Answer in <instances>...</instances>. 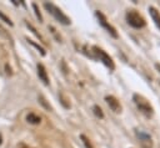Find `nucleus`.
<instances>
[{"label": "nucleus", "mask_w": 160, "mask_h": 148, "mask_svg": "<svg viewBox=\"0 0 160 148\" xmlns=\"http://www.w3.org/2000/svg\"><path fill=\"white\" fill-rule=\"evenodd\" d=\"M126 21H128L129 25H131L132 27H136V29H140V27L145 26L144 17L139 12H136L135 10H129L126 12Z\"/></svg>", "instance_id": "obj_3"}, {"label": "nucleus", "mask_w": 160, "mask_h": 148, "mask_svg": "<svg viewBox=\"0 0 160 148\" xmlns=\"http://www.w3.org/2000/svg\"><path fill=\"white\" fill-rule=\"evenodd\" d=\"M132 99H134V102H135V104L138 106V108L145 114V116H148V117H150V116H152V113H154V109H152V107L150 106V103L141 96V95H138V93H135L134 96H132Z\"/></svg>", "instance_id": "obj_2"}, {"label": "nucleus", "mask_w": 160, "mask_h": 148, "mask_svg": "<svg viewBox=\"0 0 160 148\" xmlns=\"http://www.w3.org/2000/svg\"><path fill=\"white\" fill-rule=\"evenodd\" d=\"M32 9H34V11H35V15H36V17H38V19H39V21L41 22V21H42V16H41L40 11H39V7H38V5H36V4H32Z\"/></svg>", "instance_id": "obj_14"}, {"label": "nucleus", "mask_w": 160, "mask_h": 148, "mask_svg": "<svg viewBox=\"0 0 160 148\" xmlns=\"http://www.w3.org/2000/svg\"><path fill=\"white\" fill-rule=\"evenodd\" d=\"M44 6H45V9L60 22V24H62V25H70V19L58 7V6H55L54 4H51V2H45L44 4Z\"/></svg>", "instance_id": "obj_1"}, {"label": "nucleus", "mask_w": 160, "mask_h": 148, "mask_svg": "<svg viewBox=\"0 0 160 148\" xmlns=\"http://www.w3.org/2000/svg\"><path fill=\"white\" fill-rule=\"evenodd\" d=\"M95 15H96V17L99 19V22H100V25L112 36V37H118V34H116V30H115V27L114 26H111L109 22H108V20H106V17L104 16V14H101L100 11H96L95 12Z\"/></svg>", "instance_id": "obj_5"}, {"label": "nucleus", "mask_w": 160, "mask_h": 148, "mask_svg": "<svg viewBox=\"0 0 160 148\" xmlns=\"http://www.w3.org/2000/svg\"><path fill=\"white\" fill-rule=\"evenodd\" d=\"M36 68H38V76H39V78L44 82V85H49V77H48V73H46V70H45L44 65L42 63H38Z\"/></svg>", "instance_id": "obj_7"}, {"label": "nucleus", "mask_w": 160, "mask_h": 148, "mask_svg": "<svg viewBox=\"0 0 160 148\" xmlns=\"http://www.w3.org/2000/svg\"><path fill=\"white\" fill-rule=\"evenodd\" d=\"M26 26H28V27H29V29H30V30L32 31V34H35V35H36V36H38V37H39V39L41 40V36H40V35H39V34L36 32V30H35V29H34V27H32V26H31V25H30L29 22H26Z\"/></svg>", "instance_id": "obj_16"}, {"label": "nucleus", "mask_w": 160, "mask_h": 148, "mask_svg": "<svg viewBox=\"0 0 160 148\" xmlns=\"http://www.w3.org/2000/svg\"><path fill=\"white\" fill-rule=\"evenodd\" d=\"M155 67L158 68V71L160 72V63H155Z\"/></svg>", "instance_id": "obj_17"}, {"label": "nucleus", "mask_w": 160, "mask_h": 148, "mask_svg": "<svg viewBox=\"0 0 160 148\" xmlns=\"http://www.w3.org/2000/svg\"><path fill=\"white\" fill-rule=\"evenodd\" d=\"M105 101H106V103L109 104V107L111 108V111H114L115 113H119V112L121 111V106H120L119 101H118L114 96H106V97H105Z\"/></svg>", "instance_id": "obj_6"}, {"label": "nucleus", "mask_w": 160, "mask_h": 148, "mask_svg": "<svg viewBox=\"0 0 160 148\" xmlns=\"http://www.w3.org/2000/svg\"><path fill=\"white\" fill-rule=\"evenodd\" d=\"M136 134H138V137L141 139L142 143H148V146L151 147V138H150V136H148V134H145V133H142V132H139V131H136Z\"/></svg>", "instance_id": "obj_10"}, {"label": "nucleus", "mask_w": 160, "mask_h": 148, "mask_svg": "<svg viewBox=\"0 0 160 148\" xmlns=\"http://www.w3.org/2000/svg\"><path fill=\"white\" fill-rule=\"evenodd\" d=\"M28 41H29V44H31V45H32V46H34L35 49H38V50L40 51V53H41L42 56H45V50H44V49H42L41 46H39L38 44H35V42H34V41H31V40H28Z\"/></svg>", "instance_id": "obj_15"}, {"label": "nucleus", "mask_w": 160, "mask_h": 148, "mask_svg": "<svg viewBox=\"0 0 160 148\" xmlns=\"http://www.w3.org/2000/svg\"><path fill=\"white\" fill-rule=\"evenodd\" d=\"M92 50H94L95 55L99 57V60H100V61H102V63H104V65H106L110 70H114V68H115V66H114V62H112L111 57H110L105 51H102V50H101V49H99L98 46H94V47H92Z\"/></svg>", "instance_id": "obj_4"}, {"label": "nucleus", "mask_w": 160, "mask_h": 148, "mask_svg": "<svg viewBox=\"0 0 160 148\" xmlns=\"http://www.w3.org/2000/svg\"><path fill=\"white\" fill-rule=\"evenodd\" d=\"M21 148H29V147H26V146H22V147H21Z\"/></svg>", "instance_id": "obj_19"}, {"label": "nucleus", "mask_w": 160, "mask_h": 148, "mask_svg": "<svg viewBox=\"0 0 160 148\" xmlns=\"http://www.w3.org/2000/svg\"><path fill=\"white\" fill-rule=\"evenodd\" d=\"M0 19H1V20H2L4 22L9 24V26H12V25H14V24H12V21H11V20H10V19H9V17H8L6 15H5V14H2L1 11H0Z\"/></svg>", "instance_id": "obj_13"}, {"label": "nucleus", "mask_w": 160, "mask_h": 148, "mask_svg": "<svg viewBox=\"0 0 160 148\" xmlns=\"http://www.w3.org/2000/svg\"><path fill=\"white\" fill-rule=\"evenodd\" d=\"M2 143V137H1V134H0V144Z\"/></svg>", "instance_id": "obj_18"}, {"label": "nucleus", "mask_w": 160, "mask_h": 148, "mask_svg": "<svg viewBox=\"0 0 160 148\" xmlns=\"http://www.w3.org/2000/svg\"><path fill=\"white\" fill-rule=\"evenodd\" d=\"M149 11H150V15H151V17L154 19L156 26H158L159 30H160V14H159V11H158L155 7H152V6L149 7Z\"/></svg>", "instance_id": "obj_8"}, {"label": "nucleus", "mask_w": 160, "mask_h": 148, "mask_svg": "<svg viewBox=\"0 0 160 148\" xmlns=\"http://www.w3.org/2000/svg\"><path fill=\"white\" fill-rule=\"evenodd\" d=\"M92 111H94V113H95L96 117H99V118H102V117H104V113H102L101 108H100L98 104H95V106L92 107Z\"/></svg>", "instance_id": "obj_12"}, {"label": "nucleus", "mask_w": 160, "mask_h": 148, "mask_svg": "<svg viewBox=\"0 0 160 148\" xmlns=\"http://www.w3.org/2000/svg\"><path fill=\"white\" fill-rule=\"evenodd\" d=\"M80 138H81V141H82V143H84L85 148H94V147H92V144H91V142L89 141V138H88L86 136L81 134V136H80Z\"/></svg>", "instance_id": "obj_11"}, {"label": "nucleus", "mask_w": 160, "mask_h": 148, "mask_svg": "<svg viewBox=\"0 0 160 148\" xmlns=\"http://www.w3.org/2000/svg\"><path fill=\"white\" fill-rule=\"evenodd\" d=\"M26 121H28L30 124H39V123L41 122V118H40V116H38V114L30 112V113L26 116Z\"/></svg>", "instance_id": "obj_9"}]
</instances>
